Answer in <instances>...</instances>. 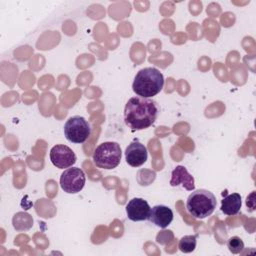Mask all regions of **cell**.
Wrapping results in <instances>:
<instances>
[{
  "mask_svg": "<svg viewBox=\"0 0 256 256\" xmlns=\"http://www.w3.org/2000/svg\"><path fill=\"white\" fill-rule=\"evenodd\" d=\"M160 108L151 98L135 96L130 98L124 108L125 124L132 130L149 128L157 119Z\"/></svg>",
  "mask_w": 256,
  "mask_h": 256,
  "instance_id": "cell-1",
  "label": "cell"
},
{
  "mask_svg": "<svg viewBox=\"0 0 256 256\" xmlns=\"http://www.w3.org/2000/svg\"><path fill=\"white\" fill-rule=\"evenodd\" d=\"M163 85V74L156 68L146 67L137 72L132 84V88L138 96L151 98L162 90Z\"/></svg>",
  "mask_w": 256,
  "mask_h": 256,
  "instance_id": "cell-2",
  "label": "cell"
},
{
  "mask_svg": "<svg viewBox=\"0 0 256 256\" xmlns=\"http://www.w3.org/2000/svg\"><path fill=\"white\" fill-rule=\"evenodd\" d=\"M217 205L215 195L205 189L193 191L187 198L186 209L190 215L197 219H204L210 216Z\"/></svg>",
  "mask_w": 256,
  "mask_h": 256,
  "instance_id": "cell-3",
  "label": "cell"
},
{
  "mask_svg": "<svg viewBox=\"0 0 256 256\" xmlns=\"http://www.w3.org/2000/svg\"><path fill=\"white\" fill-rule=\"evenodd\" d=\"M122 151L117 142H103L98 145L93 153L94 164L101 169H114L121 161Z\"/></svg>",
  "mask_w": 256,
  "mask_h": 256,
  "instance_id": "cell-4",
  "label": "cell"
},
{
  "mask_svg": "<svg viewBox=\"0 0 256 256\" xmlns=\"http://www.w3.org/2000/svg\"><path fill=\"white\" fill-rule=\"evenodd\" d=\"M91 134L88 121L81 116L70 117L64 125V135L69 142L75 144L84 143Z\"/></svg>",
  "mask_w": 256,
  "mask_h": 256,
  "instance_id": "cell-5",
  "label": "cell"
},
{
  "mask_svg": "<svg viewBox=\"0 0 256 256\" xmlns=\"http://www.w3.org/2000/svg\"><path fill=\"white\" fill-rule=\"evenodd\" d=\"M86 182V176L82 169L72 167L64 170L60 176V186L62 190L68 194L80 192Z\"/></svg>",
  "mask_w": 256,
  "mask_h": 256,
  "instance_id": "cell-6",
  "label": "cell"
},
{
  "mask_svg": "<svg viewBox=\"0 0 256 256\" xmlns=\"http://www.w3.org/2000/svg\"><path fill=\"white\" fill-rule=\"evenodd\" d=\"M76 159L74 151L66 145L57 144L50 150V160L52 164L59 169L71 167L75 164Z\"/></svg>",
  "mask_w": 256,
  "mask_h": 256,
  "instance_id": "cell-7",
  "label": "cell"
},
{
  "mask_svg": "<svg viewBox=\"0 0 256 256\" xmlns=\"http://www.w3.org/2000/svg\"><path fill=\"white\" fill-rule=\"evenodd\" d=\"M127 217L134 222L149 220L151 207L143 198H133L126 205Z\"/></svg>",
  "mask_w": 256,
  "mask_h": 256,
  "instance_id": "cell-8",
  "label": "cell"
},
{
  "mask_svg": "<svg viewBox=\"0 0 256 256\" xmlns=\"http://www.w3.org/2000/svg\"><path fill=\"white\" fill-rule=\"evenodd\" d=\"M148 157L146 146L138 140L132 141L125 150V159L128 165L132 167H139L143 165Z\"/></svg>",
  "mask_w": 256,
  "mask_h": 256,
  "instance_id": "cell-9",
  "label": "cell"
},
{
  "mask_svg": "<svg viewBox=\"0 0 256 256\" xmlns=\"http://www.w3.org/2000/svg\"><path fill=\"white\" fill-rule=\"evenodd\" d=\"M170 185L173 187L182 185L183 188H185L188 191H193L195 188L194 184V178L193 176L187 171V169L179 165L177 166L171 173V180Z\"/></svg>",
  "mask_w": 256,
  "mask_h": 256,
  "instance_id": "cell-10",
  "label": "cell"
},
{
  "mask_svg": "<svg viewBox=\"0 0 256 256\" xmlns=\"http://www.w3.org/2000/svg\"><path fill=\"white\" fill-rule=\"evenodd\" d=\"M173 211L165 205H155L151 208L149 220L160 228H166L173 220Z\"/></svg>",
  "mask_w": 256,
  "mask_h": 256,
  "instance_id": "cell-11",
  "label": "cell"
},
{
  "mask_svg": "<svg viewBox=\"0 0 256 256\" xmlns=\"http://www.w3.org/2000/svg\"><path fill=\"white\" fill-rule=\"evenodd\" d=\"M242 206L241 195L239 193H232L225 196L221 200V211L229 216L236 215Z\"/></svg>",
  "mask_w": 256,
  "mask_h": 256,
  "instance_id": "cell-12",
  "label": "cell"
},
{
  "mask_svg": "<svg viewBox=\"0 0 256 256\" xmlns=\"http://www.w3.org/2000/svg\"><path fill=\"white\" fill-rule=\"evenodd\" d=\"M12 224L17 231H26L33 226V218L26 212H18L13 216Z\"/></svg>",
  "mask_w": 256,
  "mask_h": 256,
  "instance_id": "cell-13",
  "label": "cell"
},
{
  "mask_svg": "<svg viewBox=\"0 0 256 256\" xmlns=\"http://www.w3.org/2000/svg\"><path fill=\"white\" fill-rule=\"evenodd\" d=\"M198 235H185L179 241V250L183 253H190L195 250Z\"/></svg>",
  "mask_w": 256,
  "mask_h": 256,
  "instance_id": "cell-14",
  "label": "cell"
},
{
  "mask_svg": "<svg viewBox=\"0 0 256 256\" xmlns=\"http://www.w3.org/2000/svg\"><path fill=\"white\" fill-rule=\"evenodd\" d=\"M227 247L232 254H239L244 249V242L238 236H232L227 240Z\"/></svg>",
  "mask_w": 256,
  "mask_h": 256,
  "instance_id": "cell-15",
  "label": "cell"
}]
</instances>
